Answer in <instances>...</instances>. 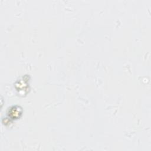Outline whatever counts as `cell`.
<instances>
[{"mask_svg":"<svg viewBox=\"0 0 151 151\" xmlns=\"http://www.w3.org/2000/svg\"><path fill=\"white\" fill-rule=\"evenodd\" d=\"M22 114V109L19 106H13L9 110V116L12 119L19 117Z\"/></svg>","mask_w":151,"mask_h":151,"instance_id":"obj_1","label":"cell"}]
</instances>
